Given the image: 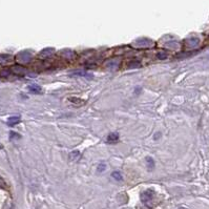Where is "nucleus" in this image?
<instances>
[{"instance_id": "nucleus-7", "label": "nucleus", "mask_w": 209, "mask_h": 209, "mask_svg": "<svg viewBox=\"0 0 209 209\" xmlns=\"http://www.w3.org/2000/svg\"><path fill=\"white\" fill-rule=\"evenodd\" d=\"M187 43H189V46L190 47L197 46V44H199V40L197 39H189V40H187Z\"/></svg>"}, {"instance_id": "nucleus-5", "label": "nucleus", "mask_w": 209, "mask_h": 209, "mask_svg": "<svg viewBox=\"0 0 209 209\" xmlns=\"http://www.w3.org/2000/svg\"><path fill=\"white\" fill-rule=\"evenodd\" d=\"M29 88V92H31V93H34V94L41 93V87L38 86V85H31Z\"/></svg>"}, {"instance_id": "nucleus-6", "label": "nucleus", "mask_w": 209, "mask_h": 209, "mask_svg": "<svg viewBox=\"0 0 209 209\" xmlns=\"http://www.w3.org/2000/svg\"><path fill=\"white\" fill-rule=\"evenodd\" d=\"M111 177L115 179V180H117V181H122L123 180V177H122V174L120 173L119 171H113V173H111Z\"/></svg>"}, {"instance_id": "nucleus-3", "label": "nucleus", "mask_w": 209, "mask_h": 209, "mask_svg": "<svg viewBox=\"0 0 209 209\" xmlns=\"http://www.w3.org/2000/svg\"><path fill=\"white\" fill-rule=\"evenodd\" d=\"M118 141H119V135L118 134L113 133L107 137V143H117Z\"/></svg>"}, {"instance_id": "nucleus-9", "label": "nucleus", "mask_w": 209, "mask_h": 209, "mask_svg": "<svg viewBox=\"0 0 209 209\" xmlns=\"http://www.w3.org/2000/svg\"><path fill=\"white\" fill-rule=\"evenodd\" d=\"M105 168H106V165H105V164H100V165H99V167H98V171L99 172H102Z\"/></svg>"}, {"instance_id": "nucleus-4", "label": "nucleus", "mask_w": 209, "mask_h": 209, "mask_svg": "<svg viewBox=\"0 0 209 209\" xmlns=\"http://www.w3.org/2000/svg\"><path fill=\"white\" fill-rule=\"evenodd\" d=\"M55 52V49L54 48H51V47H48V48H44L42 52L40 53V56L41 57H48L51 54H53V53Z\"/></svg>"}, {"instance_id": "nucleus-2", "label": "nucleus", "mask_w": 209, "mask_h": 209, "mask_svg": "<svg viewBox=\"0 0 209 209\" xmlns=\"http://www.w3.org/2000/svg\"><path fill=\"white\" fill-rule=\"evenodd\" d=\"M135 44L139 45L140 47H149L154 45V42L148 39H141V40H137Z\"/></svg>"}, {"instance_id": "nucleus-1", "label": "nucleus", "mask_w": 209, "mask_h": 209, "mask_svg": "<svg viewBox=\"0 0 209 209\" xmlns=\"http://www.w3.org/2000/svg\"><path fill=\"white\" fill-rule=\"evenodd\" d=\"M154 195V192L152 191L151 189H149V190H146V191H144L142 195H141V200H142V202L144 204H148L149 202L152 201Z\"/></svg>"}, {"instance_id": "nucleus-8", "label": "nucleus", "mask_w": 209, "mask_h": 209, "mask_svg": "<svg viewBox=\"0 0 209 209\" xmlns=\"http://www.w3.org/2000/svg\"><path fill=\"white\" fill-rule=\"evenodd\" d=\"M18 121H19V118H18V117H16V118H12V119H10L9 122H10V124H11V125H13V124H16Z\"/></svg>"}]
</instances>
